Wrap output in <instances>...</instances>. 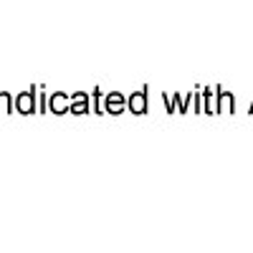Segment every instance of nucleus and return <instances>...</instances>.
Listing matches in <instances>:
<instances>
[{"instance_id": "1", "label": "nucleus", "mask_w": 253, "mask_h": 253, "mask_svg": "<svg viewBox=\"0 0 253 253\" xmlns=\"http://www.w3.org/2000/svg\"><path fill=\"white\" fill-rule=\"evenodd\" d=\"M122 109H124V99H122L119 94H109V99H107V112L119 114Z\"/></svg>"}, {"instance_id": "2", "label": "nucleus", "mask_w": 253, "mask_h": 253, "mask_svg": "<svg viewBox=\"0 0 253 253\" xmlns=\"http://www.w3.org/2000/svg\"><path fill=\"white\" fill-rule=\"evenodd\" d=\"M15 107H18L20 112H23V114H31V112H33V94H23V96H18Z\"/></svg>"}, {"instance_id": "3", "label": "nucleus", "mask_w": 253, "mask_h": 253, "mask_svg": "<svg viewBox=\"0 0 253 253\" xmlns=\"http://www.w3.org/2000/svg\"><path fill=\"white\" fill-rule=\"evenodd\" d=\"M129 101H132L129 107H132V112H134V114H139V112H144V109H147V104H144V96H142V94H134Z\"/></svg>"}, {"instance_id": "4", "label": "nucleus", "mask_w": 253, "mask_h": 253, "mask_svg": "<svg viewBox=\"0 0 253 253\" xmlns=\"http://www.w3.org/2000/svg\"><path fill=\"white\" fill-rule=\"evenodd\" d=\"M51 107H53V112H66V96H61V94H56L53 99H51Z\"/></svg>"}, {"instance_id": "5", "label": "nucleus", "mask_w": 253, "mask_h": 253, "mask_svg": "<svg viewBox=\"0 0 253 253\" xmlns=\"http://www.w3.org/2000/svg\"><path fill=\"white\" fill-rule=\"evenodd\" d=\"M76 104H74V112L79 114V112H86V96H76L74 99Z\"/></svg>"}]
</instances>
